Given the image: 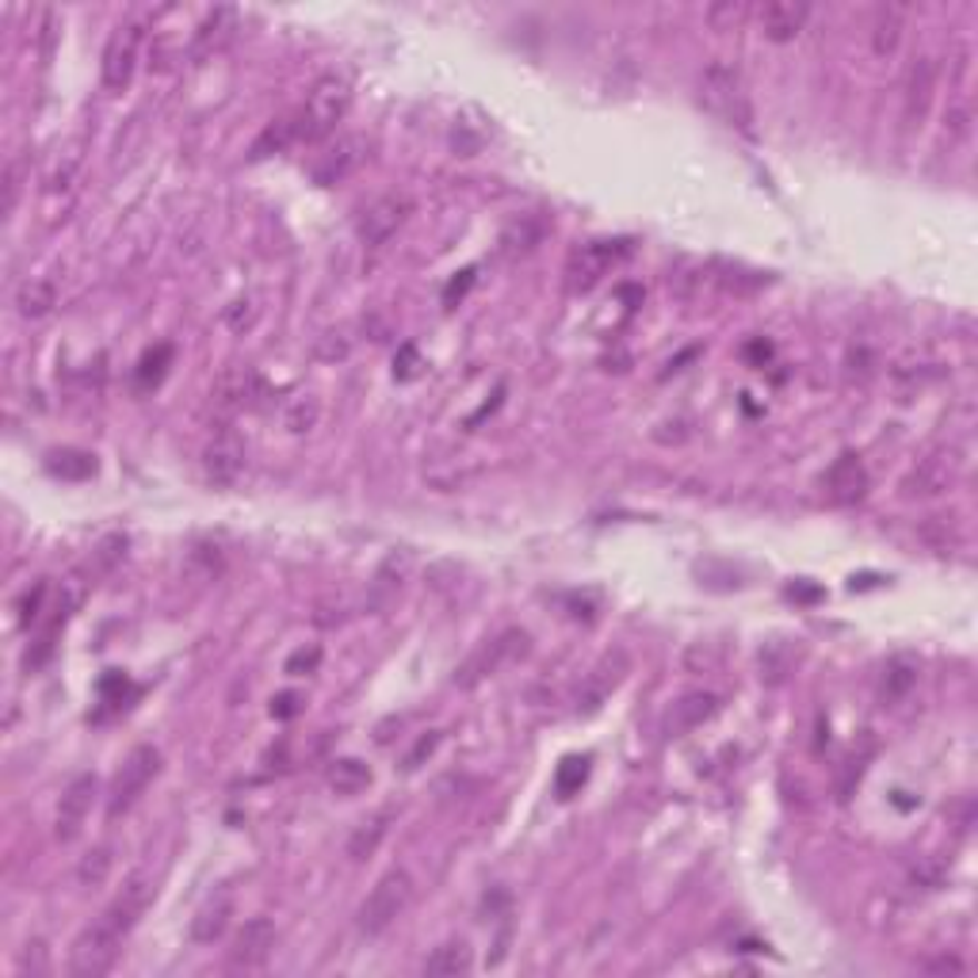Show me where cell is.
<instances>
[{
	"label": "cell",
	"mask_w": 978,
	"mask_h": 978,
	"mask_svg": "<svg viewBox=\"0 0 978 978\" xmlns=\"http://www.w3.org/2000/svg\"><path fill=\"white\" fill-rule=\"evenodd\" d=\"M699 103L726 127H738V131H753V103L746 92V81H742L738 65L730 62H712L699 73Z\"/></svg>",
	"instance_id": "6da1fadb"
},
{
	"label": "cell",
	"mask_w": 978,
	"mask_h": 978,
	"mask_svg": "<svg viewBox=\"0 0 978 978\" xmlns=\"http://www.w3.org/2000/svg\"><path fill=\"white\" fill-rule=\"evenodd\" d=\"M349 108H352V84L336 73L322 77V81L306 92L302 108H294V119H299V142L314 145V142H322V138H329L336 127H341V119L349 115Z\"/></svg>",
	"instance_id": "7a4b0ae2"
},
{
	"label": "cell",
	"mask_w": 978,
	"mask_h": 978,
	"mask_svg": "<svg viewBox=\"0 0 978 978\" xmlns=\"http://www.w3.org/2000/svg\"><path fill=\"white\" fill-rule=\"evenodd\" d=\"M413 895H417V887H413L410 871H405V868L386 871V876L379 879L375 887H371V895L363 898V906H360V914H356L360 932H367V937H379V932H386L397 921V917H402L413 906Z\"/></svg>",
	"instance_id": "3957f363"
},
{
	"label": "cell",
	"mask_w": 978,
	"mask_h": 978,
	"mask_svg": "<svg viewBox=\"0 0 978 978\" xmlns=\"http://www.w3.org/2000/svg\"><path fill=\"white\" fill-rule=\"evenodd\" d=\"M161 773V753L153 746H138L127 753L123 768L115 773V780L108 787V818H119L134 807L145 795V787L153 784V776Z\"/></svg>",
	"instance_id": "277c9868"
},
{
	"label": "cell",
	"mask_w": 978,
	"mask_h": 978,
	"mask_svg": "<svg viewBox=\"0 0 978 978\" xmlns=\"http://www.w3.org/2000/svg\"><path fill=\"white\" fill-rule=\"evenodd\" d=\"M524 651H527V635H524V631H516V627L501 631L497 638H486L478 651H474L463 665H458L455 677H452V685L455 688L482 685V680H490L493 673H501L516 654H524Z\"/></svg>",
	"instance_id": "5b68a950"
},
{
	"label": "cell",
	"mask_w": 978,
	"mask_h": 978,
	"mask_svg": "<svg viewBox=\"0 0 978 978\" xmlns=\"http://www.w3.org/2000/svg\"><path fill=\"white\" fill-rule=\"evenodd\" d=\"M150 898H153L150 876H145V871H134V876L127 879L123 887H119V895L111 898L108 906H103V914L92 925H97L103 937H111V940H119V945H123L127 932H131L134 925H138V917L150 910Z\"/></svg>",
	"instance_id": "8992f818"
},
{
	"label": "cell",
	"mask_w": 978,
	"mask_h": 978,
	"mask_svg": "<svg viewBox=\"0 0 978 978\" xmlns=\"http://www.w3.org/2000/svg\"><path fill=\"white\" fill-rule=\"evenodd\" d=\"M631 253V241H588V245L574 249L566 264V283L574 291H588L604 280L619 261H627Z\"/></svg>",
	"instance_id": "52a82bcc"
},
{
	"label": "cell",
	"mask_w": 978,
	"mask_h": 978,
	"mask_svg": "<svg viewBox=\"0 0 978 978\" xmlns=\"http://www.w3.org/2000/svg\"><path fill=\"white\" fill-rule=\"evenodd\" d=\"M100 799V780L92 773H81L69 780V787L58 799V815H54V837L62 845L77 841L84 834V821L92 815V803Z\"/></svg>",
	"instance_id": "ba28073f"
},
{
	"label": "cell",
	"mask_w": 978,
	"mask_h": 978,
	"mask_svg": "<svg viewBox=\"0 0 978 978\" xmlns=\"http://www.w3.org/2000/svg\"><path fill=\"white\" fill-rule=\"evenodd\" d=\"M367 153H371L367 134H341L325 153H317V161L310 164V177H314V184H322V188H336V184H344L363 161H367Z\"/></svg>",
	"instance_id": "9c48e42d"
},
{
	"label": "cell",
	"mask_w": 978,
	"mask_h": 978,
	"mask_svg": "<svg viewBox=\"0 0 978 978\" xmlns=\"http://www.w3.org/2000/svg\"><path fill=\"white\" fill-rule=\"evenodd\" d=\"M959 471H964V458H959L956 447H940V452L925 455L921 463L906 474L903 497H937V493L956 486Z\"/></svg>",
	"instance_id": "30bf717a"
},
{
	"label": "cell",
	"mask_w": 978,
	"mask_h": 978,
	"mask_svg": "<svg viewBox=\"0 0 978 978\" xmlns=\"http://www.w3.org/2000/svg\"><path fill=\"white\" fill-rule=\"evenodd\" d=\"M138 47H142V23L127 20L111 31L108 47H103V89L123 92L134 77L138 65Z\"/></svg>",
	"instance_id": "8fae6325"
},
{
	"label": "cell",
	"mask_w": 978,
	"mask_h": 978,
	"mask_svg": "<svg viewBox=\"0 0 978 978\" xmlns=\"http://www.w3.org/2000/svg\"><path fill=\"white\" fill-rule=\"evenodd\" d=\"M413 214V199L405 195V192H386V195H379L375 203L367 206V211L360 214V222H356V233H360V241L367 249H375V245H383V241H391L397 230L405 226V219H410Z\"/></svg>",
	"instance_id": "7c38bea8"
},
{
	"label": "cell",
	"mask_w": 978,
	"mask_h": 978,
	"mask_svg": "<svg viewBox=\"0 0 978 978\" xmlns=\"http://www.w3.org/2000/svg\"><path fill=\"white\" fill-rule=\"evenodd\" d=\"M937 77H940V65L937 58L921 54L914 58L910 69H906L903 77V123L910 127H921V119L929 115V103H932V92H937Z\"/></svg>",
	"instance_id": "4fadbf2b"
},
{
	"label": "cell",
	"mask_w": 978,
	"mask_h": 978,
	"mask_svg": "<svg viewBox=\"0 0 978 978\" xmlns=\"http://www.w3.org/2000/svg\"><path fill=\"white\" fill-rule=\"evenodd\" d=\"M119 948H123L119 940L103 937L97 925H89V929L73 940V951H69V975L73 978H103L111 967H115Z\"/></svg>",
	"instance_id": "5bb4252c"
},
{
	"label": "cell",
	"mask_w": 978,
	"mask_h": 978,
	"mask_svg": "<svg viewBox=\"0 0 978 978\" xmlns=\"http://www.w3.org/2000/svg\"><path fill=\"white\" fill-rule=\"evenodd\" d=\"M245 463H249V455H245V444H241L238 432H233V428L214 432V440L206 444V452H203L206 478H211L219 490H230L233 482L245 474Z\"/></svg>",
	"instance_id": "9a60e30c"
},
{
	"label": "cell",
	"mask_w": 978,
	"mask_h": 978,
	"mask_svg": "<svg viewBox=\"0 0 978 978\" xmlns=\"http://www.w3.org/2000/svg\"><path fill=\"white\" fill-rule=\"evenodd\" d=\"M275 940H280L275 925L268 921V917H253V921L241 925L238 937H233L230 964L238 967V971H261V967H268V959H272Z\"/></svg>",
	"instance_id": "2e32d148"
},
{
	"label": "cell",
	"mask_w": 978,
	"mask_h": 978,
	"mask_svg": "<svg viewBox=\"0 0 978 978\" xmlns=\"http://www.w3.org/2000/svg\"><path fill=\"white\" fill-rule=\"evenodd\" d=\"M623 677H627V654L623 651L604 654L601 662L593 665V673H585L582 692H577V707H582V712H596V707L619 688Z\"/></svg>",
	"instance_id": "e0dca14e"
},
{
	"label": "cell",
	"mask_w": 978,
	"mask_h": 978,
	"mask_svg": "<svg viewBox=\"0 0 978 978\" xmlns=\"http://www.w3.org/2000/svg\"><path fill=\"white\" fill-rule=\"evenodd\" d=\"M233 34H238V12H233V8H214V12H206L203 20H199L188 54H192V62L222 54V50L233 42Z\"/></svg>",
	"instance_id": "ac0fdd59"
},
{
	"label": "cell",
	"mask_w": 978,
	"mask_h": 978,
	"mask_svg": "<svg viewBox=\"0 0 978 978\" xmlns=\"http://www.w3.org/2000/svg\"><path fill=\"white\" fill-rule=\"evenodd\" d=\"M807 16H810L807 0H768V4L760 8V31L773 42H792L795 34L807 28Z\"/></svg>",
	"instance_id": "d6986e66"
},
{
	"label": "cell",
	"mask_w": 978,
	"mask_h": 978,
	"mask_svg": "<svg viewBox=\"0 0 978 978\" xmlns=\"http://www.w3.org/2000/svg\"><path fill=\"white\" fill-rule=\"evenodd\" d=\"M864 493H868V471H864V463L856 455H841L826 471V497L834 501V505H856V501H864Z\"/></svg>",
	"instance_id": "ffe728a7"
},
{
	"label": "cell",
	"mask_w": 978,
	"mask_h": 978,
	"mask_svg": "<svg viewBox=\"0 0 978 978\" xmlns=\"http://www.w3.org/2000/svg\"><path fill=\"white\" fill-rule=\"evenodd\" d=\"M715 712H718L715 692H688V696H680L677 704L669 707V715H665V734L680 738V734L699 730V726H704Z\"/></svg>",
	"instance_id": "44dd1931"
},
{
	"label": "cell",
	"mask_w": 978,
	"mask_h": 978,
	"mask_svg": "<svg viewBox=\"0 0 978 978\" xmlns=\"http://www.w3.org/2000/svg\"><path fill=\"white\" fill-rule=\"evenodd\" d=\"M230 917H233V890L219 887L192 917V940L195 945H214V940L230 929Z\"/></svg>",
	"instance_id": "7402d4cb"
},
{
	"label": "cell",
	"mask_w": 978,
	"mask_h": 978,
	"mask_svg": "<svg viewBox=\"0 0 978 978\" xmlns=\"http://www.w3.org/2000/svg\"><path fill=\"white\" fill-rule=\"evenodd\" d=\"M410 566H413L410 551H394V555L386 558L383 566H379L375 582H371V596H367L371 608H375V612L391 608V601H394L397 593H402L405 577H410Z\"/></svg>",
	"instance_id": "603a6c76"
},
{
	"label": "cell",
	"mask_w": 978,
	"mask_h": 978,
	"mask_svg": "<svg viewBox=\"0 0 978 978\" xmlns=\"http://www.w3.org/2000/svg\"><path fill=\"white\" fill-rule=\"evenodd\" d=\"M906 31V4H879L871 12V50L879 58H890Z\"/></svg>",
	"instance_id": "cb8c5ba5"
},
{
	"label": "cell",
	"mask_w": 978,
	"mask_h": 978,
	"mask_svg": "<svg viewBox=\"0 0 978 978\" xmlns=\"http://www.w3.org/2000/svg\"><path fill=\"white\" fill-rule=\"evenodd\" d=\"M471 967H474V951L466 940H444V945L432 948V956L424 959V975H432V978L471 975Z\"/></svg>",
	"instance_id": "d4e9b609"
},
{
	"label": "cell",
	"mask_w": 978,
	"mask_h": 978,
	"mask_svg": "<svg viewBox=\"0 0 978 978\" xmlns=\"http://www.w3.org/2000/svg\"><path fill=\"white\" fill-rule=\"evenodd\" d=\"M914 685H917V662L910 654H895L887 665H883L879 699H883V704H898V699L910 696Z\"/></svg>",
	"instance_id": "484cf974"
},
{
	"label": "cell",
	"mask_w": 978,
	"mask_h": 978,
	"mask_svg": "<svg viewBox=\"0 0 978 978\" xmlns=\"http://www.w3.org/2000/svg\"><path fill=\"white\" fill-rule=\"evenodd\" d=\"M294 142H299V119H294V111H288V115L272 119V123L264 127L261 138L253 142V150H249V158L264 161V158H272V153H283Z\"/></svg>",
	"instance_id": "4316f807"
},
{
	"label": "cell",
	"mask_w": 978,
	"mask_h": 978,
	"mask_svg": "<svg viewBox=\"0 0 978 978\" xmlns=\"http://www.w3.org/2000/svg\"><path fill=\"white\" fill-rule=\"evenodd\" d=\"M54 306H58V288L50 280H28L16 291V310H20V317H28V322L47 317Z\"/></svg>",
	"instance_id": "83f0119b"
},
{
	"label": "cell",
	"mask_w": 978,
	"mask_h": 978,
	"mask_svg": "<svg viewBox=\"0 0 978 978\" xmlns=\"http://www.w3.org/2000/svg\"><path fill=\"white\" fill-rule=\"evenodd\" d=\"M386 829H391V810H379V815H371L367 821H360V826L352 829V837H349V856H352V860H367V856H375V848L383 845Z\"/></svg>",
	"instance_id": "f1b7e54d"
},
{
	"label": "cell",
	"mask_w": 978,
	"mask_h": 978,
	"mask_svg": "<svg viewBox=\"0 0 978 978\" xmlns=\"http://www.w3.org/2000/svg\"><path fill=\"white\" fill-rule=\"evenodd\" d=\"M371 784V768L360 757H341L329 765V787L336 795H360Z\"/></svg>",
	"instance_id": "f546056e"
},
{
	"label": "cell",
	"mask_w": 978,
	"mask_h": 978,
	"mask_svg": "<svg viewBox=\"0 0 978 978\" xmlns=\"http://www.w3.org/2000/svg\"><path fill=\"white\" fill-rule=\"evenodd\" d=\"M111 868H115V853H111V845H97L81 864H77V879H81V887H89V890L103 887L111 876Z\"/></svg>",
	"instance_id": "4dcf8cb0"
},
{
	"label": "cell",
	"mask_w": 978,
	"mask_h": 978,
	"mask_svg": "<svg viewBox=\"0 0 978 978\" xmlns=\"http://www.w3.org/2000/svg\"><path fill=\"white\" fill-rule=\"evenodd\" d=\"M47 466H50V474H58V478H69V482H81V478H92V474H97V458L84 455V452H73V447H65V452H54Z\"/></svg>",
	"instance_id": "1f68e13d"
},
{
	"label": "cell",
	"mask_w": 978,
	"mask_h": 978,
	"mask_svg": "<svg viewBox=\"0 0 978 978\" xmlns=\"http://www.w3.org/2000/svg\"><path fill=\"white\" fill-rule=\"evenodd\" d=\"M540 233H543L540 222H535V219H521V222H513V226L505 230L501 245H505V253H527V249L540 241Z\"/></svg>",
	"instance_id": "d6a6232c"
},
{
	"label": "cell",
	"mask_w": 978,
	"mask_h": 978,
	"mask_svg": "<svg viewBox=\"0 0 978 978\" xmlns=\"http://www.w3.org/2000/svg\"><path fill=\"white\" fill-rule=\"evenodd\" d=\"M585 780H588V757L562 760V768H558V795H562V799H569V795H574Z\"/></svg>",
	"instance_id": "836d02e7"
},
{
	"label": "cell",
	"mask_w": 978,
	"mask_h": 978,
	"mask_svg": "<svg viewBox=\"0 0 978 978\" xmlns=\"http://www.w3.org/2000/svg\"><path fill=\"white\" fill-rule=\"evenodd\" d=\"M283 421H288L291 432H310V428H314V421H317V402L310 394L294 397V402L288 405V417H283Z\"/></svg>",
	"instance_id": "e575fe53"
},
{
	"label": "cell",
	"mask_w": 978,
	"mask_h": 978,
	"mask_svg": "<svg viewBox=\"0 0 978 978\" xmlns=\"http://www.w3.org/2000/svg\"><path fill=\"white\" fill-rule=\"evenodd\" d=\"M742 16H746V8L742 4H712L707 8V20H712L715 31H734L742 23Z\"/></svg>",
	"instance_id": "d590c367"
},
{
	"label": "cell",
	"mask_w": 978,
	"mask_h": 978,
	"mask_svg": "<svg viewBox=\"0 0 978 978\" xmlns=\"http://www.w3.org/2000/svg\"><path fill=\"white\" fill-rule=\"evenodd\" d=\"M317 662H322V651H317V646H302V651H294L288 657V673L291 677H306V673L317 669Z\"/></svg>",
	"instance_id": "8d00e7d4"
},
{
	"label": "cell",
	"mask_w": 978,
	"mask_h": 978,
	"mask_svg": "<svg viewBox=\"0 0 978 978\" xmlns=\"http://www.w3.org/2000/svg\"><path fill=\"white\" fill-rule=\"evenodd\" d=\"M42 596H47V585H34L28 596H23L20 601V627H31V623H39V616H42Z\"/></svg>",
	"instance_id": "74e56055"
},
{
	"label": "cell",
	"mask_w": 978,
	"mask_h": 978,
	"mask_svg": "<svg viewBox=\"0 0 978 978\" xmlns=\"http://www.w3.org/2000/svg\"><path fill=\"white\" fill-rule=\"evenodd\" d=\"M349 336L344 333H325V336H317V356L322 360H344L349 356Z\"/></svg>",
	"instance_id": "f35d334b"
},
{
	"label": "cell",
	"mask_w": 978,
	"mask_h": 978,
	"mask_svg": "<svg viewBox=\"0 0 978 978\" xmlns=\"http://www.w3.org/2000/svg\"><path fill=\"white\" fill-rule=\"evenodd\" d=\"M169 360H172V349H169V344H161L158 352H150V356L142 360V371H138V375H142V383H150V379H153V383H158V379L164 375L161 363H169Z\"/></svg>",
	"instance_id": "ab89813d"
},
{
	"label": "cell",
	"mask_w": 978,
	"mask_h": 978,
	"mask_svg": "<svg viewBox=\"0 0 978 978\" xmlns=\"http://www.w3.org/2000/svg\"><path fill=\"white\" fill-rule=\"evenodd\" d=\"M948 131L956 138H967V131H971V103L959 100L948 108Z\"/></svg>",
	"instance_id": "60d3db41"
},
{
	"label": "cell",
	"mask_w": 978,
	"mask_h": 978,
	"mask_svg": "<svg viewBox=\"0 0 978 978\" xmlns=\"http://www.w3.org/2000/svg\"><path fill=\"white\" fill-rule=\"evenodd\" d=\"M16 203H20V161H8V169H4V214H12Z\"/></svg>",
	"instance_id": "b9f144b4"
},
{
	"label": "cell",
	"mask_w": 978,
	"mask_h": 978,
	"mask_svg": "<svg viewBox=\"0 0 978 978\" xmlns=\"http://www.w3.org/2000/svg\"><path fill=\"white\" fill-rule=\"evenodd\" d=\"M471 283H474V268H466V272H458L452 283H447V291H444V306H455V299H463L466 291H471Z\"/></svg>",
	"instance_id": "7bdbcfd3"
},
{
	"label": "cell",
	"mask_w": 978,
	"mask_h": 978,
	"mask_svg": "<svg viewBox=\"0 0 978 978\" xmlns=\"http://www.w3.org/2000/svg\"><path fill=\"white\" fill-rule=\"evenodd\" d=\"M302 712V696L299 692H283L280 699H272V715L275 718H294Z\"/></svg>",
	"instance_id": "ee69618b"
},
{
	"label": "cell",
	"mask_w": 978,
	"mask_h": 978,
	"mask_svg": "<svg viewBox=\"0 0 978 978\" xmlns=\"http://www.w3.org/2000/svg\"><path fill=\"white\" fill-rule=\"evenodd\" d=\"M394 371H397V379L417 375V349H410V344H405V349H402V367H394Z\"/></svg>",
	"instance_id": "f6af8a7d"
},
{
	"label": "cell",
	"mask_w": 978,
	"mask_h": 978,
	"mask_svg": "<svg viewBox=\"0 0 978 978\" xmlns=\"http://www.w3.org/2000/svg\"><path fill=\"white\" fill-rule=\"evenodd\" d=\"M436 742H440V734H428V738H421V746L410 753V760H405V768H417L424 753H432V749H436Z\"/></svg>",
	"instance_id": "bcb514c9"
},
{
	"label": "cell",
	"mask_w": 978,
	"mask_h": 978,
	"mask_svg": "<svg viewBox=\"0 0 978 978\" xmlns=\"http://www.w3.org/2000/svg\"><path fill=\"white\" fill-rule=\"evenodd\" d=\"M925 971H951V975H964L967 967L959 964L956 956H945V959H937V964H925Z\"/></svg>",
	"instance_id": "7dc6e473"
}]
</instances>
